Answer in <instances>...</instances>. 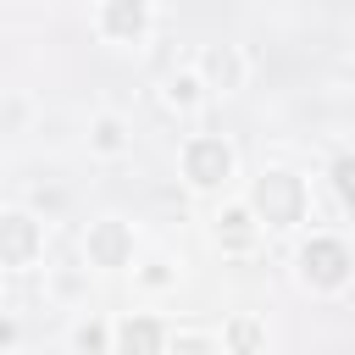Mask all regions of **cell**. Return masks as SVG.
<instances>
[{"instance_id": "obj_1", "label": "cell", "mask_w": 355, "mask_h": 355, "mask_svg": "<svg viewBox=\"0 0 355 355\" xmlns=\"http://www.w3.org/2000/svg\"><path fill=\"white\" fill-rule=\"evenodd\" d=\"M261 211H266V222H294V211H300V189H294V178H266L261 183Z\"/></svg>"}, {"instance_id": "obj_2", "label": "cell", "mask_w": 355, "mask_h": 355, "mask_svg": "<svg viewBox=\"0 0 355 355\" xmlns=\"http://www.w3.org/2000/svg\"><path fill=\"white\" fill-rule=\"evenodd\" d=\"M344 266H349V255H344V244H333V239H322V244L305 250V272H311L316 283H344Z\"/></svg>"}, {"instance_id": "obj_3", "label": "cell", "mask_w": 355, "mask_h": 355, "mask_svg": "<svg viewBox=\"0 0 355 355\" xmlns=\"http://www.w3.org/2000/svg\"><path fill=\"white\" fill-rule=\"evenodd\" d=\"M222 172H227V150H222L216 139H200V144L189 150V178H194V183H216Z\"/></svg>"}, {"instance_id": "obj_4", "label": "cell", "mask_w": 355, "mask_h": 355, "mask_svg": "<svg viewBox=\"0 0 355 355\" xmlns=\"http://www.w3.org/2000/svg\"><path fill=\"white\" fill-rule=\"evenodd\" d=\"M28 250H33V222H22V216H6V222H0V255L22 261Z\"/></svg>"}, {"instance_id": "obj_5", "label": "cell", "mask_w": 355, "mask_h": 355, "mask_svg": "<svg viewBox=\"0 0 355 355\" xmlns=\"http://www.w3.org/2000/svg\"><path fill=\"white\" fill-rule=\"evenodd\" d=\"M155 344H161V327L155 322H128L122 327V349L128 355H155Z\"/></svg>"}, {"instance_id": "obj_6", "label": "cell", "mask_w": 355, "mask_h": 355, "mask_svg": "<svg viewBox=\"0 0 355 355\" xmlns=\"http://www.w3.org/2000/svg\"><path fill=\"white\" fill-rule=\"evenodd\" d=\"M139 22H144L139 0H116V6H111V28H116V33H139Z\"/></svg>"}, {"instance_id": "obj_7", "label": "cell", "mask_w": 355, "mask_h": 355, "mask_svg": "<svg viewBox=\"0 0 355 355\" xmlns=\"http://www.w3.org/2000/svg\"><path fill=\"white\" fill-rule=\"evenodd\" d=\"M94 250H100L105 261H116V255H122V233H116V227H105V233L94 239Z\"/></svg>"}, {"instance_id": "obj_8", "label": "cell", "mask_w": 355, "mask_h": 355, "mask_svg": "<svg viewBox=\"0 0 355 355\" xmlns=\"http://www.w3.org/2000/svg\"><path fill=\"white\" fill-rule=\"evenodd\" d=\"M244 233H250V227H244V216L233 211V216H227V239H233V244H244Z\"/></svg>"}, {"instance_id": "obj_9", "label": "cell", "mask_w": 355, "mask_h": 355, "mask_svg": "<svg viewBox=\"0 0 355 355\" xmlns=\"http://www.w3.org/2000/svg\"><path fill=\"white\" fill-rule=\"evenodd\" d=\"M233 344H239V349H250V344H255V327H250V322H239V327H233Z\"/></svg>"}, {"instance_id": "obj_10", "label": "cell", "mask_w": 355, "mask_h": 355, "mask_svg": "<svg viewBox=\"0 0 355 355\" xmlns=\"http://www.w3.org/2000/svg\"><path fill=\"white\" fill-rule=\"evenodd\" d=\"M178 355H211V349H205V344H183Z\"/></svg>"}]
</instances>
